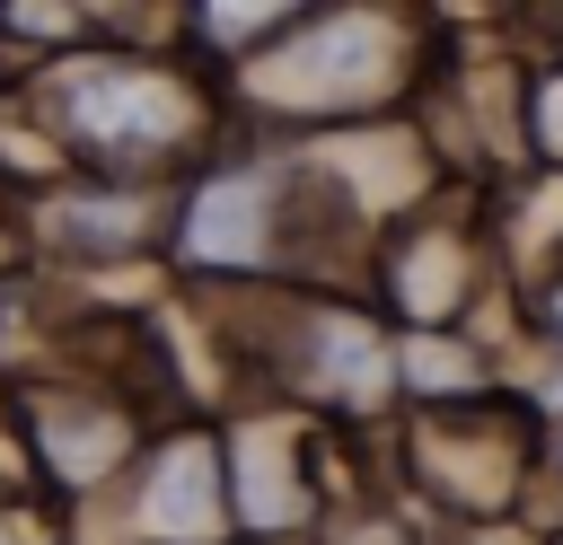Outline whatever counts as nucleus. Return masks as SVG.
I'll use <instances>...</instances> for the list:
<instances>
[{"label":"nucleus","mask_w":563,"mask_h":545,"mask_svg":"<svg viewBox=\"0 0 563 545\" xmlns=\"http://www.w3.org/2000/svg\"><path fill=\"white\" fill-rule=\"evenodd\" d=\"M211 114L220 97L202 79H185L176 53H62L26 79V123L44 132L53 158H70L79 176H106V185H176L211 158Z\"/></svg>","instance_id":"obj_1"},{"label":"nucleus","mask_w":563,"mask_h":545,"mask_svg":"<svg viewBox=\"0 0 563 545\" xmlns=\"http://www.w3.org/2000/svg\"><path fill=\"white\" fill-rule=\"evenodd\" d=\"M422 18L396 9H290L255 62H238V105L273 123H387L396 97L422 88Z\"/></svg>","instance_id":"obj_2"},{"label":"nucleus","mask_w":563,"mask_h":545,"mask_svg":"<svg viewBox=\"0 0 563 545\" xmlns=\"http://www.w3.org/2000/svg\"><path fill=\"white\" fill-rule=\"evenodd\" d=\"M282 229H290V149L273 158H202L176 202H167V255L185 272H211L220 290L229 281H264L282 272Z\"/></svg>","instance_id":"obj_3"},{"label":"nucleus","mask_w":563,"mask_h":545,"mask_svg":"<svg viewBox=\"0 0 563 545\" xmlns=\"http://www.w3.org/2000/svg\"><path fill=\"white\" fill-rule=\"evenodd\" d=\"M264 369H273V396L317 404V413L369 422V413L396 404V334L369 308H334V299H308V290L273 299Z\"/></svg>","instance_id":"obj_4"},{"label":"nucleus","mask_w":563,"mask_h":545,"mask_svg":"<svg viewBox=\"0 0 563 545\" xmlns=\"http://www.w3.org/2000/svg\"><path fill=\"white\" fill-rule=\"evenodd\" d=\"M537 413L510 404L501 387L475 396V404H431L405 422V475L422 501L440 510H466L493 527V510H510L528 483H537Z\"/></svg>","instance_id":"obj_5"},{"label":"nucleus","mask_w":563,"mask_h":545,"mask_svg":"<svg viewBox=\"0 0 563 545\" xmlns=\"http://www.w3.org/2000/svg\"><path fill=\"white\" fill-rule=\"evenodd\" d=\"M317 440L299 413H246L238 431H220V483H229V536L246 545H299L325 510L317 483Z\"/></svg>","instance_id":"obj_6"},{"label":"nucleus","mask_w":563,"mask_h":545,"mask_svg":"<svg viewBox=\"0 0 563 545\" xmlns=\"http://www.w3.org/2000/svg\"><path fill=\"white\" fill-rule=\"evenodd\" d=\"M123 492V536L132 545H229V483H220V431L176 422L141 440Z\"/></svg>","instance_id":"obj_7"},{"label":"nucleus","mask_w":563,"mask_h":545,"mask_svg":"<svg viewBox=\"0 0 563 545\" xmlns=\"http://www.w3.org/2000/svg\"><path fill=\"white\" fill-rule=\"evenodd\" d=\"M167 202H176V193H158V185L62 176V185H44V193L18 202V229H26L35 255L97 272V264H141V255L167 237Z\"/></svg>","instance_id":"obj_8"},{"label":"nucleus","mask_w":563,"mask_h":545,"mask_svg":"<svg viewBox=\"0 0 563 545\" xmlns=\"http://www.w3.org/2000/svg\"><path fill=\"white\" fill-rule=\"evenodd\" d=\"M18 404V440H26V457L62 483V492H114L123 475H132V457H141V413L123 404V396H106V387H18L9 396Z\"/></svg>","instance_id":"obj_9"},{"label":"nucleus","mask_w":563,"mask_h":545,"mask_svg":"<svg viewBox=\"0 0 563 545\" xmlns=\"http://www.w3.org/2000/svg\"><path fill=\"white\" fill-rule=\"evenodd\" d=\"M378 290L387 308L413 325V334H457V316L475 308L484 290V255L466 229L449 220H405L387 246H378Z\"/></svg>","instance_id":"obj_10"},{"label":"nucleus","mask_w":563,"mask_h":545,"mask_svg":"<svg viewBox=\"0 0 563 545\" xmlns=\"http://www.w3.org/2000/svg\"><path fill=\"white\" fill-rule=\"evenodd\" d=\"M0 35H26V53H79L88 35V9H0Z\"/></svg>","instance_id":"obj_11"},{"label":"nucleus","mask_w":563,"mask_h":545,"mask_svg":"<svg viewBox=\"0 0 563 545\" xmlns=\"http://www.w3.org/2000/svg\"><path fill=\"white\" fill-rule=\"evenodd\" d=\"M317 545H413V536H405V519H378L369 501H343V510L325 519Z\"/></svg>","instance_id":"obj_12"},{"label":"nucleus","mask_w":563,"mask_h":545,"mask_svg":"<svg viewBox=\"0 0 563 545\" xmlns=\"http://www.w3.org/2000/svg\"><path fill=\"white\" fill-rule=\"evenodd\" d=\"M519 299H528V316L545 325V343L563 352V281H537V290H519Z\"/></svg>","instance_id":"obj_13"},{"label":"nucleus","mask_w":563,"mask_h":545,"mask_svg":"<svg viewBox=\"0 0 563 545\" xmlns=\"http://www.w3.org/2000/svg\"><path fill=\"white\" fill-rule=\"evenodd\" d=\"M9 229H18V202H9V193H0V237H9Z\"/></svg>","instance_id":"obj_14"},{"label":"nucleus","mask_w":563,"mask_h":545,"mask_svg":"<svg viewBox=\"0 0 563 545\" xmlns=\"http://www.w3.org/2000/svg\"><path fill=\"white\" fill-rule=\"evenodd\" d=\"M0 545H26V536H18V519H9V510H0Z\"/></svg>","instance_id":"obj_15"}]
</instances>
